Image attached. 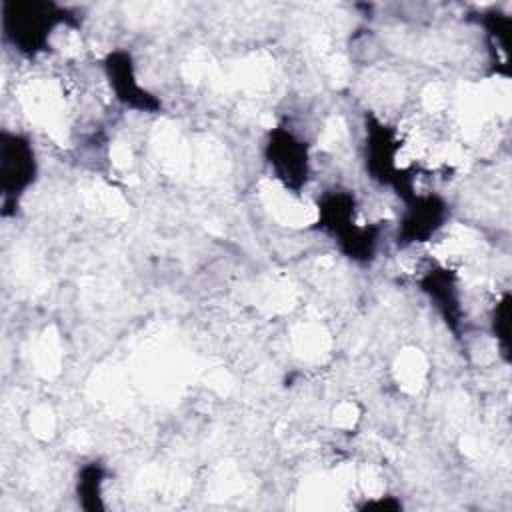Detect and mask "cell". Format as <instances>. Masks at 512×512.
Returning a JSON list of instances; mask_svg holds the SVG:
<instances>
[{"mask_svg":"<svg viewBox=\"0 0 512 512\" xmlns=\"http://www.w3.org/2000/svg\"><path fill=\"white\" fill-rule=\"evenodd\" d=\"M0 158L4 196L16 198L24 194L34 178V152L30 144L16 134H2Z\"/></svg>","mask_w":512,"mask_h":512,"instance_id":"obj_1","label":"cell"}]
</instances>
